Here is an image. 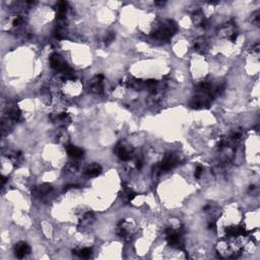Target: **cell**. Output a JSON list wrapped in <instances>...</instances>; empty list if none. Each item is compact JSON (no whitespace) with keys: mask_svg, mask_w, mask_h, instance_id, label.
I'll return each instance as SVG.
<instances>
[{"mask_svg":"<svg viewBox=\"0 0 260 260\" xmlns=\"http://www.w3.org/2000/svg\"><path fill=\"white\" fill-rule=\"evenodd\" d=\"M23 17L16 16L14 19V21H13V25H14V27H19V25H21V23H23Z\"/></svg>","mask_w":260,"mask_h":260,"instance_id":"9c48e42d","label":"cell"},{"mask_svg":"<svg viewBox=\"0 0 260 260\" xmlns=\"http://www.w3.org/2000/svg\"><path fill=\"white\" fill-rule=\"evenodd\" d=\"M66 152L71 158H80L83 156V150L81 148L77 147L74 145H67L66 146Z\"/></svg>","mask_w":260,"mask_h":260,"instance_id":"3957f363","label":"cell"},{"mask_svg":"<svg viewBox=\"0 0 260 260\" xmlns=\"http://www.w3.org/2000/svg\"><path fill=\"white\" fill-rule=\"evenodd\" d=\"M117 154L122 161H128L130 158V154L123 145L117 147Z\"/></svg>","mask_w":260,"mask_h":260,"instance_id":"5b68a950","label":"cell"},{"mask_svg":"<svg viewBox=\"0 0 260 260\" xmlns=\"http://www.w3.org/2000/svg\"><path fill=\"white\" fill-rule=\"evenodd\" d=\"M202 172H203V168H202V166L198 165V166L196 167V169H195V173H194V176H195V178H199L200 176H201Z\"/></svg>","mask_w":260,"mask_h":260,"instance_id":"ba28073f","label":"cell"},{"mask_svg":"<svg viewBox=\"0 0 260 260\" xmlns=\"http://www.w3.org/2000/svg\"><path fill=\"white\" fill-rule=\"evenodd\" d=\"M177 158L173 154H168L166 158L163 160V162L161 163V165L158 166V169L160 171H167L170 170V169L174 168V167L177 165Z\"/></svg>","mask_w":260,"mask_h":260,"instance_id":"6da1fadb","label":"cell"},{"mask_svg":"<svg viewBox=\"0 0 260 260\" xmlns=\"http://www.w3.org/2000/svg\"><path fill=\"white\" fill-rule=\"evenodd\" d=\"M142 167V163H141V161H137V162H136V168L137 169H140Z\"/></svg>","mask_w":260,"mask_h":260,"instance_id":"4fadbf2b","label":"cell"},{"mask_svg":"<svg viewBox=\"0 0 260 260\" xmlns=\"http://www.w3.org/2000/svg\"><path fill=\"white\" fill-rule=\"evenodd\" d=\"M14 253L17 258H23L27 254L29 253V247L27 243H17L14 247Z\"/></svg>","mask_w":260,"mask_h":260,"instance_id":"7a4b0ae2","label":"cell"},{"mask_svg":"<svg viewBox=\"0 0 260 260\" xmlns=\"http://www.w3.org/2000/svg\"><path fill=\"white\" fill-rule=\"evenodd\" d=\"M101 172H102V168L99 165H92L85 170V174L88 176H98Z\"/></svg>","mask_w":260,"mask_h":260,"instance_id":"277c9868","label":"cell"},{"mask_svg":"<svg viewBox=\"0 0 260 260\" xmlns=\"http://www.w3.org/2000/svg\"><path fill=\"white\" fill-rule=\"evenodd\" d=\"M19 116H21V113H19V111L17 110L16 108H13L12 110H10V112H9V117L14 121L19 120Z\"/></svg>","mask_w":260,"mask_h":260,"instance_id":"52a82bcc","label":"cell"},{"mask_svg":"<svg viewBox=\"0 0 260 260\" xmlns=\"http://www.w3.org/2000/svg\"><path fill=\"white\" fill-rule=\"evenodd\" d=\"M113 40H114V34H110V35L105 39V42H106V44L108 45V44H110Z\"/></svg>","mask_w":260,"mask_h":260,"instance_id":"30bf717a","label":"cell"},{"mask_svg":"<svg viewBox=\"0 0 260 260\" xmlns=\"http://www.w3.org/2000/svg\"><path fill=\"white\" fill-rule=\"evenodd\" d=\"M73 253L81 258H88L92 255V249L91 248H82L80 250H74Z\"/></svg>","mask_w":260,"mask_h":260,"instance_id":"8992f818","label":"cell"},{"mask_svg":"<svg viewBox=\"0 0 260 260\" xmlns=\"http://www.w3.org/2000/svg\"><path fill=\"white\" fill-rule=\"evenodd\" d=\"M237 38H238V33H233L232 34V36H231V40L233 42H235L236 40H237Z\"/></svg>","mask_w":260,"mask_h":260,"instance_id":"7c38bea8","label":"cell"},{"mask_svg":"<svg viewBox=\"0 0 260 260\" xmlns=\"http://www.w3.org/2000/svg\"><path fill=\"white\" fill-rule=\"evenodd\" d=\"M207 228H208V229H209V230H213V231H215V230H216V225H215V223H214V222H209V223H208Z\"/></svg>","mask_w":260,"mask_h":260,"instance_id":"8fae6325","label":"cell"}]
</instances>
